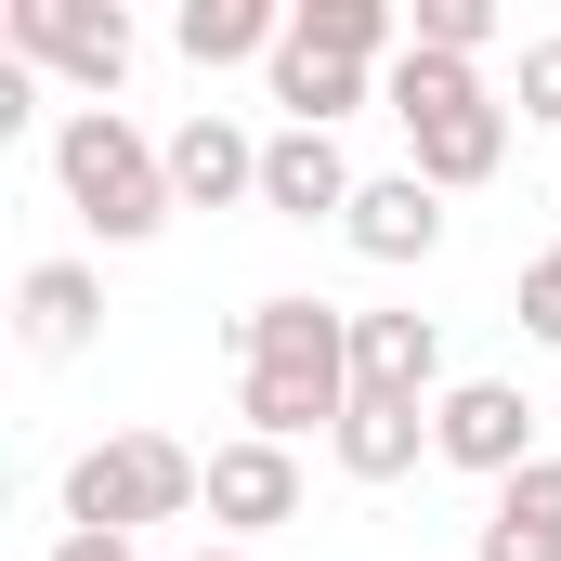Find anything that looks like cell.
Wrapping results in <instances>:
<instances>
[{"mask_svg":"<svg viewBox=\"0 0 561 561\" xmlns=\"http://www.w3.org/2000/svg\"><path fill=\"white\" fill-rule=\"evenodd\" d=\"M236 419L262 444H300V431L353 419V313L313 300V287H275L236 313Z\"/></svg>","mask_w":561,"mask_h":561,"instance_id":"6da1fadb","label":"cell"},{"mask_svg":"<svg viewBox=\"0 0 561 561\" xmlns=\"http://www.w3.org/2000/svg\"><path fill=\"white\" fill-rule=\"evenodd\" d=\"M53 183H66V209L105 236V249H144L183 196H170V144H144L118 105H66L53 118Z\"/></svg>","mask_w":561,"mask_h":561,"instance_id":"7a4b0ae2","label":"cell"},{"mask_svg":"<svg viewBox=\"0 0 561 561\" xmlns=\"http://www.w3.org/2000/svg\"><path fill=\"white\" fill-rule=\"evenodd\" d=\"M183 510H209V457H183L170 431H105L66 457V536H144Z\"/></svg>","mask_w":561,"mask_h":561,"instance_id":"3957f363","label":"cell"},{"mask_svg":"<svg viewBox=\"0 0 561 561\" xmlns=\"http://www.w3.org/2000/svg\"><path fill=\"white\" fill-rule=\"evenodd\" d=\"M0 53H13V66H53V79H79V92H92V105H105V92H118V79H131V13H118V0H13V13H0Z\"/></svg>","mask_w":561,"mask_h":561,"instance_id":"277c9868","label":"cell"},{"mask_svg":"<svg viewBox=\"0 0 561 561\" xmlns=\"http://www.w3.org/2000/svg\"><path fill=\"white\" fill-rule=\"evenodd\" d=\"M431 457L470 470V483L536 470V405H523V379H457V392L431 405Z\"/></svg>","mask_w":561,"mask_h":561,"instance_id":"5b68a950","label":"cell"},{"mask_svg":"<svg viewBox=\"0 0 561 561\" xmlns=\"http://www.w3.org/2000/svg\"><path fill=\"white\" fill-rule=\"evenodd\" d=\"M209 523H222V549H249V536L300 523V444H262V431L209 444Z\"/></svg>","mask_w":561,"mask_h":561,"instance_id":"8992f818","label":"cell"},{"mask_svg":"<svg viewBox=\"0 0 561 561\" xmlns=\"http://www.w3.org/2000/svg\"><path fill=\"white\" fill-rule=\"evenodd\" d=\"M510 118H523V105H496V92L431 105V118H405V170H419L431 196H470V183H496V170H510Z\"/></svg>","mask_w":561,"mask_h":561,"instance_id":"52a82bcc","label":"cell"},{"mask_svg":"<svg viewBox=\"0 0 561 561\" xmlns=\"http://www.w3.org/2000/svg\"><path fill=\"white\" fill-rule=\"evenodd\" d=\"M353 196H366V170L340 157V131H275L262 144V209L275 222H353Z\"/></svg>","mask_w":561,"mask_h":561,"instance_id":"ba28073f","label":"cell"},{"mask_svg":"<svg viewBox=\"0 0 561 561\" xmlns=\"http://www.w3.org/2000/svg\"><path fill=\"white\" fill-rule=\"evenodd\" d=\"M353 262H379V275H405V262H431L444 249V196H431L419 170H366V196H353Z\"/></svg>","mask_w":561,"mask_h":561,"instance_id":"9c48e42d","label":"cell"},{"mask_svg":"<svg viewBox=\"0 0 561 561\" xmlns=\"http://www.w3.org/2000/svg\"><path fill=\"white\" fill-rule=\"evenodd\" d=\"M92 327H105V275H92V262H26V275H13V340H26L39 366L92 353Z\"/></svg>","mask_w":561,"mask_h":561,"instance_id":"30bf717a","label":"cell"},{"mask_svg":"<svg viewBox=\"0 0 561 561\" xmlns=\"http://www.w3.org/2000/svg\"><path fill=\"white\" fill-rule=\"evenodd\" d=\"M353 392H392V405H444V327L431 313H353Z\"/></svg>","mask_w":561,"mask_h":561,"instance_id":"8fae6325","label":"cell"},{"mask_svg":"<svg viewBox=\"0 0 561 561\" xmlns=\"http://www.w3.org/2000/svg\"><path fill=\"white\" fill-rule=\"evenodd\" d=\"M170 196H183V209H236V196H262V144L236 131L222 105H196V118L170 131Z\"/></svg>","mask_w":561,"mask_h":561,"instance_id":"7c38bea8","label":"cell"},{"mask_svg":"<svg viewBox=\"0 0 561 561\" xmlns=\"http://www.w3.org/2000/svg\"><path fill=\"white\" fill-rule=\"evenodd\" d=\"M170 39H183L196 79H209V66H275L287 53V0H183Z\"/></svg>","mask_w":561,"mask_h":561,"instance_id":"4fadbf2b","label":"cell"},{"mask_svg":"<svg viewBox=\"0 0 561 561\" xmlns=\"http://www.w3.org/2000/svg\"><path fill=\"white\" fill-rule=\"evenodd\" d=\"M327 457L353 470V483H405L431 457V405H392V392H353V419L327 431Z\"/></svg>","mask_w":561,"mask_h":561,"instance_id":"5bb4252c","label":"cell"},{"mask_svg":"<svg viewBox=\"0 0 561 561\" xmlns=\"http://www.w3.org/2000/svg\"><path fill=\"white\" fill-rule=\"evenodd\" d=\"M470 561H561V457H536V470L496 483V510H483Z\"/></svg>","mask_w":561,"mask_h":561,"instance_id":"9a60e30c","label":"cell"},{"mask_svg":"<svg viewBox=\"0 0 561 561\" xmlns=\"http://www.w3.org/2000/svg\"><path fill=\"white\" fill-rule=\"evenodd\" d=\"M287 39L300 53H327V66H405V13L392 0H287Z\"/></svg>","mask_w":561,"mask_h":561,"instance_id":"2e32d148","label":"cell"},{"mask_svg":"<svg viewBox=\"0 0 561 561\" xmlns=\"http://www.w3.org/2000/svg\"><path fill=\"white\" fill-rule=\"evenodd\" d=\"M262 79H275L287 131H340V118L366 105V66H327V53H300V39H287V53H275V66H262Z\"/></svg>","mask_w":561,"mask_h":561,"instance_id":"e0dca14e","label":"cell"},{"mask_svg":"<svg viewBox=\"0 0 561 561\" xmlns=\"http://www.w3.org/2000/svg\"><path fill=\"white\" fill-rule=\"evenodd\" d=\"M483 39H496V0H405V53H457L470 66Z\"/></svg>","mask_w":561,"mask_h":561,"instance_id":"ac0fdd59","label":"cell"},{"mask_svg":"<svg viewBox=\"0 0 561 561\" xmlns=\"http://www.w3.org/2000/svg\"><path fill=\"white\" fill-rule=\"evenodd\" d=\"M510 327H523V340H561V236L523 262V313H510Z\"/></svg>","mask_w":561,"mask_h":561,"instance_id":"d6986e66","label":"cell"},{"mask_svg":"<svg viewBox=\"0 0 561 561\" xmlns=\"http://www.w3.org/2000/svg\"><path fill=\"white\" fill-rule=\"evenodd\" d=\"M523 118L561 131V26H549V39H523Z\"/></svg>","mask_w":561,"mask_h":561,"instance_id":"ffe728a7","label":"cell"},{"mask_svg":"<svg viewBox=\"0 0 561 561\" xmlns=\"http://www.w3.org/2000/svg\"><path fill=\"white\" fill-rule=\"evenodd\" d=\"M53 561H144L131 536H53Z\"/></svg>","mask_w":561,"mask_h":561,"instance_id":"44dd1931","label":"cell"},{"mask_svg":"<svg viewBox=\"0 0 561 561\" xmlns=\"http://www.w3.org/2000/svg\"><path fill=\"white\" fill-rule=\"evenodd\" d=\"M183 561H249V549H183Z\"/></svg>","mask_w":561,"mask_h":561,"instance_id":"7402d4cb","label":"cell"}]
</instances>
